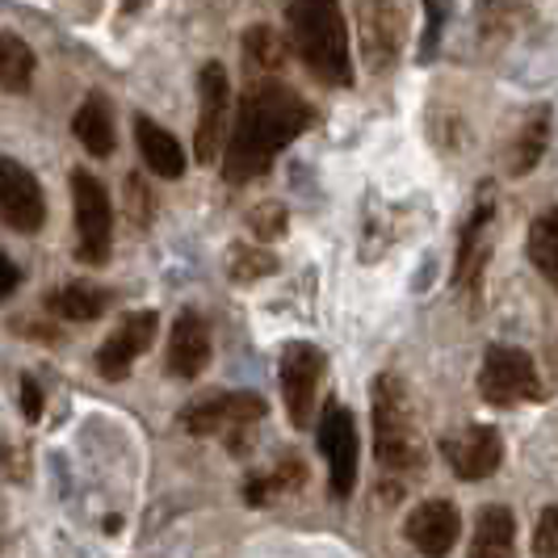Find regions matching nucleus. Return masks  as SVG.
Listing matches in <instances>:
<instances>
[{
  "label": "nucleus",
  "instance_id": "bb28decb",
  "mask_svg": "<svg viewBox=\"0 0 558 558\" xmlns=\"http://www.w3.org/2000/svg\"><path fill=\"white\" fill-rule=\"evenodd\" d=\"M126 210H131V223L135 227H147L151 215H156V194L147 190V181H143L140 172L126 177Z\"/></svg>",
  "mask_w": 558,
  "mask_h": 558
},
{
  "label": "nucleus",
  "instance_id": "4468645a",
  "mask_svg": "<svg viewBox=\"0 0 558 558\" xmlns=\"http://www.w3.org/2000/svg\"><path fill=\"white\" fill-rule=\"evenodd\" d=\"M156 328H160V315L156 311H131V315H122L118 328L110 332V340L97 349V374L110 378V383H122L131 374V365L140 362V353L151 349Z\"/></svg>",
  "mask_w": 558,
  "mask_h": 558
},
{
  "label": "nucleus",
  "instance_id": "423d86ee",
  "mask_svg": "<svg viewBox=\"0 0 558 558\" xmlns=\"http://www.w3.org/2000/svg\"><path fill=\"white\" fill-rule=\"evenodd\" d=\"M72 210H76V256L84 265H106L113 252V210L106 185L88 172H72Z\"/></svg>",
  "mask_w": 558,
  "mask_h": 558
},
{
  "label": "nucleus",
  "instance_id": "412c9836",
  "mask_svg": "<svg viewBox=\"0 0 558 558\" xmlns=\"http://www.w3.org/2000/svg\"><path fill=\"white\" fill-rule=\"evenodd\" d=\"M471 558H517V521L504 504H487L478 512Z\"/></svg>",
  "mask_w": 558,
  "mask_h": 558
},
{
  "label": "nucleus",
  "instance_id": "a878e982",
  "mask_svg": "<svg viewBox=\"0 0 558 558\" xmlns=\"http://www.w3.org/2000/svg\"><path fill=\"white\" fill-rule=\"evenodd\" d=\"M278 274V256L265 248H231L227 252V278L240 281V286H252V281Z\"/></svg>",
  "mask_w": 558,
  "mask_h": 558
},
{
  "label": "nucleus",
  "instance_id": "2f4dec72",
  "mask_svg": "<svg viewBox=\"0 0 558 558\" xmlns=\"http://www.w3.org/2000/svg\"><path fill=\"white\" fill-rule=\"evenodd\" d=\"M0 471H4V475H13L17 483H26V478H29L26 449H22V446H0Z\"/></svg>",
  "mask_w": 558,
  "mask_h": 558
},
{
  "label": "nucleus",
  "instance_id": "4be33fe9",
  "mask_svg": "<svg viewBox=\"0 0 558 558\" xmlns=\"http://www.w3.org/2000/svg\"><path fill=\"white\" fill-rule=\"evenodd\" d=\"M240 51H244L248 72H256V81H274V72H281L286 56H290L286 38L274 26H252L244 34V43H240Z\"/></svg>",
  "mask_w": 558,
  "mask_h": 558
},
{
  "label": "nucleus",
  "instance_id": "5701e85b",
  "mask_svg": "<svg viewBox=\"0 0 558 558\" xmlns=\"http://www.w3.org/2000/svg\"><path fill=\"white\" fill-rule=\"evenodd\" d=\"M307 483V466H303V458H281L278 471H269V475H252L244 483V504L252 508H260V504H269L274 496H286V492H299Z\"/></svg>",
  "mask_w": 558,
  "mask_h": 558
},
{
  "label": "nucleus",
  "instance_id": "cd10ccee",
  "mask_svg": "<svg viewBox=\"0 0 558 558\" xmlns=\"http://www.w3.org/2000/svg\"><path fill=\"white\" fill-rule=\"evenodd\" d=\"M286 223H290V215H286V206H278V202H265V206H256L248 215V227L256 231V240H281Z\"/></svg>",
  "mask_w": 558,
  "mask_h": 558
},
{
  "label": "nucleus",
  "instance_id": "6ab92c4d",
  "mask_svg": "<svg viewBox=\"0 0 558 558\" xmlns=\"http://www.w3.org/2000/svg\"><path fill=\"white\" fill-rule=\"evenodd\" d=\"M72 131H76V140L84 143L88 156H97V160L110 156L118 147V135H113V110L106 101V93H88L84 97V106L72 118Z\"/></svg>",
  "mask_w": 558,
  "mask_h": 558
},
{
  "label": "nucleus",
  "instance_id": "7ed1b4c3",
  "mask_svg": "<svg viewBox=\"0 0 558 558\" xmlns=\"http://www.w3.org/2000/svg\"><path fill=\"white\" fill-rule=\"evenodd\" d=\"M374 458L383 466V475H420L424 471V437H420L416 408H412V395L403 387L399 374H378L374 387Z\"/></svg>",
  "mask_w": 558,
  "mask_h": 558
},
{
  "label": "nucleus",
  "instance_id": "6e6552de",
  "mask_svg": "<svg viewBox=\"0 0 558 558\" xmlns=\"http://www.w3.org/2000/svg\"><path fill=\"white\" fill-rule=\"evenodd\" d=\"M227 110H231V81L219 59H210L197 72V131H194V156L197 165H215L219 151H227Z\"/></svg>",
  "mask_w": 558,
  "mask_h": 558
},
{
  "label": "nucleus",
  "instance_id": "a211bd4d",
  "mask_svg": "<svg viewBox=\"0 0 558 558\" xmlns=\"http://www.w3.org/2000/svg\"><path fill=\"white\" fill-rule=\"evenodd\" d=\"M546 143H550V106H537V110L517 126V135L508 143V156H504V165L512 177H525L533 168L542 165V156H546Z\"/></svg>",
  "mask_w": 558,
  "mask_h": 558
},
{
  "label": "nucleus",
  "instance_id": "f257e3e1",
  "mask_svg": "<svg viewBox=\"0 0 558 558\" xmlns=\"http://www.w3.org/2000/svg\"><path fill=\"white\" fill-rule=\"evenodd\" d=\"M311 118H315L311 101L299 97L290 84L252 81L248 93L240 97V113L223 151L227 185H248L256 177H265L274 156L307 131Z\"/></svg>",
  "mask_w": 558,
  "mask_h": 558
},
{
  "label": "nucleus",
  "instance_id": "9b49d317",
  "mask_svg": "<svg viewBox=\"0 0 558 558\" xmlns=\"http://www.w3.org/2000/svg\"><path fill=\"white\" fill-rule=\"evenodd\" d=\"M357 38H362V59L369 63V72H391L403 38H408V9L403 4H357Z\"/></svg>",
  "mask_w": 558,
  "mask_h": 558
},
{
  "label": "nucleus",
  "instance_id": "0eeeda50",
  "mask_svg": "<svg viewBox=\"0 0 558 558\" xmlns=\"http://www.w3.org/2000/svg\"><path fill=\"white\" fill-rule=\"evenodd\" d=\"M324 374H328V353L324 349H315L307 340H290L281 349V399H286V412H290L294 428H311L315 395H319Z\"/></svg>",
  "mask_w": 558,
  "mask_h": 558
},
{
  "label": "nucleus",
  "instance_id": "393cba45",
  "mask_svg": "<svg viewBox=\"0 0 558 558\" xmlns=\"http://www.w3.org/2000/svg\"><path fill=\"white\" fill-rule=\"evenodd\" d=\"M530 260L537 265V274L558 286V206H550L546 215H537L530 227Z\"/></svg>",
  "mask_w": 558,
  "mask_h": 558
},
{
  "label": "nucleus",
  "instance_id": "9d476101",
  "mask_svg": "<svg viewBox=\"0 0 558 558\" xmlns=\"http://www.w3.org/2000/svg\"><path fill=\"white\" fill-rule=\"evenodd\" d=\"M319 453L328 458V483L336 500H349L357 487V420L344 403H328L319 416Z\"/></svg>",
  "mask_w": 558,
  "mask_h": 558
},
{
  "label": "nucleus",
  "instance_id": "c756f323",
  "mask_svg": "<svg viewBox=\"0 0 558 558\" xmlns=\"http://www.w3.org/2000/svg\"><path fill=\"white\" fill-rule=\"evenodd\" d=\"M449 4H424V17H428V26H424V43H420V63H428V59L437 56V43H441V26L449 22Z\"/></svg>",
  "mask_w": 558,
  "mask_h": 558
},
{
  "label": "nucleus",
  "instance_id": "2eb2a0df",
  "mask_svg": "<svg viewBox=\"0 0 558 558\" xmlns=\"http://www.w3.org/2000/svg\"><path fill=\"white\" fill-rule=\"evenodd\" d=\"M408 542L416 546L424 558H446L458 546V533H462V517L449 500H424L408 512Z\"/></svg>",
  "mask_w": 558,
  "mask_h": 558
},
{
  "label": "nucleus",
  "instance_id": "1a4fd4ad",
  "mask_svg": "<svg viewBox=\"0 0 558 558\" xmlns=\"http://www.w3.org/2000/svg\"><path fill=\"white\" fill-rule=\"evenodd\" d=\"M492 219H496V194H492V185H478L475 206L458 231V252H453V286H462L471 303H478V294H483V265L492 256V240H487Z\"/></svg>",
  "mask_w": 558,
  "mask_h": 558
},
{
  "label": "nucleus",
  "instance_id": "c85d7f7f",
  "mask_svg": "<svg viewBox=\"0 0 558 558\" xmlns=\"http://www.w3.org/2000/svg\"><path fill=\"white\" fill-rule=\"evenodd\" d=\"M533 555H537V558H558V504L542 508V517H537V533H533Z\"/></svg>",
  "mask_w": 558,
  "mask_h": 558
},
{
  "label": "nucleus",
  "instance_id": "b1692460",
  "mask_svg": "<svg viewBox=\"0 0 558 558\" xmlns=\"http://www.w3.org/2000/svg\"><path fill=\"white\" fill-rule=\"evenodd\" d=\"M34 51L17 34H0V88L4 93H29L34 84Z\"/></svg>",
  "mask_w": 558,
  "mask_h": 558
},
{
  "label": "nucleus",
  "instance_id": "dca6fc26",
  "mask_svg": "<svg viewBox=\"0 0 558 558\" xmlns=\"http://www.w3.org/2000/svg\"><path fill=\"white\" fill-rule=\"evenodd\" d=\"M168 374L172 378H197L210 362V328L197 311H181L172 336H168Z\"/></svg>",
  "mask_w": 558,
  "mask_h": 558
},
{
  "label": "nucleus",
  "instance_id": "7c9ffc66",
  "mask_svg": "<svg viewBox=\"0 0 558 558\" xmlns=\"http://www.w3.org/2000/svg\"><path fill=\"white\" fill-rule=\"evenodd\" d=\"M43 403H47V399H43V387L26 374V378H22V416H26L29 424H38V420H43Z\"/></svg>",
  "mask_w": 558,
  "mask_h": 558
},
{
  "label": "nucleus",
  "instance_id": "f3484780",
  "mask_svg": "<svg viewBox=\"0 0 558 558\" xmlns=\"http://www.w3.org/2000/svg\"><path fill=\"white\" fill-rule=\"evenodd\" d=\"M135 143H140L143 151V165L151 168L156 177H168V181L185 177V151H181V143L172 140L156 118L135 113Z\"/></svg>",
  "mask_w": 558,
  "mask_h": 558
},
{
  "label": "nucleus",
  "instance_id": "473e14b6",
  "mask_svg": "<svg viewBox=\"0 0 558 558\" xmlns=\"http://www.w3.org/2000/svg\"><path fill=\"white\" fill-rule=\"evenodd\" d=\"M22 286V269L13 265V256H0V303Z\"/></svg>",
  "mask_w": 558,
  "mask_h": 558
},
{
  "label": "nucleus",
  "instance_id": "20e7f679",
  "mask_svg": "<svg viewBox=\"0 0 558 558\" xmlns=\"http://www.w3.org/2000/svg\"><path fill=\"white\" fill-rule=\"evenodd\" d=\"M269 416V403L256 391H215L194 399L181 424L190 437H219L231 453H244L252 449V428Z\"/></svg>",
  "mask_w": 558,
  "mask_h": 558
},
{
  "label": "nucleus",
  "instance_id": "39448f33",
  "mask_svg": "<svg viewBox=\"0 0 558 558\" xmlns=\"http://www.w3.org/2000/svg\"><path fill=\"white\" fill-rule=\"evenodd\" d=\"M478 395L487 408H517L542 399V378L525 349L517 344H487L478 365Z\"/></svg>",
  "mask_w": 558,
  "mask_h": 558
},
{
  "label": "nucleus",
  "instance_id": "ddd939ff",
  "mask_svg": "<svg viewBox=\"0 0 558 558\" xmlns=\"http://www.w3.org/2000/svg\"><path fill=\"white\" fill-rule=\"evenodd\" d=\"M441 458L458 478L478 483V478H492L500 471L504 441L492 424H466V428L441 437Z\"/></svg>",
  "mask_w": 558,
  "mask_h": 558
},
{
  "label": "nucleus",
  "instance_id": "f8f14e48",
  "mask_svg": "<svg viewBox=\"0 0 558 558\" xmlns=\"http://www.w3.org/2000/svg\"><path fill=\"white\" fill-rule=\"evenodd\" d=\"M0 223H9L22 235H34L47 223V197L38 177L22 160L0 156Z\"/></svg>",
  "mask_w": 558,
  "mask_h": 558
},
{
  "label": "nucleus",
  "instance_id": "72a5a7b5",
  "mask_svg": "<svg viewBox=\"0 0 558 558\" xmlns=\"http://www.w3.org/2000/svg\"><path fill=\"white\" fill-rule=\"evenodd\" d=\"M0 546H4V533H0Z\"/></svg>",
  "mask_w": 558,
  "mask_h": 558
},
{
  "label": "nucleus",
  "instance_id": "f03ea898",
  "mask_svg": "<svg viewBox=\"0 0 558 558\" xmlns=\"http://www.w3.org/2000/svg\"><path fill=\"white\" fill-rule=\"evenodd\" d=\"M286 26L290 47L307 63V72L328 88L353 84V56H349V26L344 9L332 0H311V4H286Z\"/></svg>",
  "mask_w": 558,
  "mask_h": 558
},
{
  "label": "nucleus",
  "instance_id": "aec40b11",
  "mask_svg": "<svg viewBox=\"0 0 558 558\" xmlns=\"http://www.w3.org/2000/svg\"><path fill=\"white\" fill-rule=\"evenodd\" d=\"M110 290H101L93 281H72V286H59L56 294L47 299V311L68 319V324H93V319H101L110 311Z\"/></svg>",
  "mask_w": 558,
  "mask_h": 558
}]
</instances>
